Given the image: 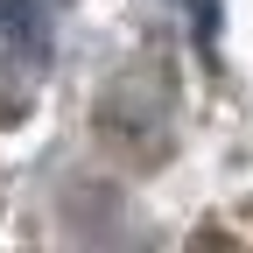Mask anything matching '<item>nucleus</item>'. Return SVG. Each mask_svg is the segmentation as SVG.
<instances>
[{"instance_id": "obj_1", "label": "nucleus", "mask_w": 253, "mask_h": 253, "mask_svg": "<svg viewBox=\"0 0 253 253\" xmlns=\"http://www.w3.org/2000/svg\"><path fill=\"white\" fill-rule=\"evenodd\" d=\"M190 21H197V42L218 36V0H190Z\"/></svg>"}]
</instances>
